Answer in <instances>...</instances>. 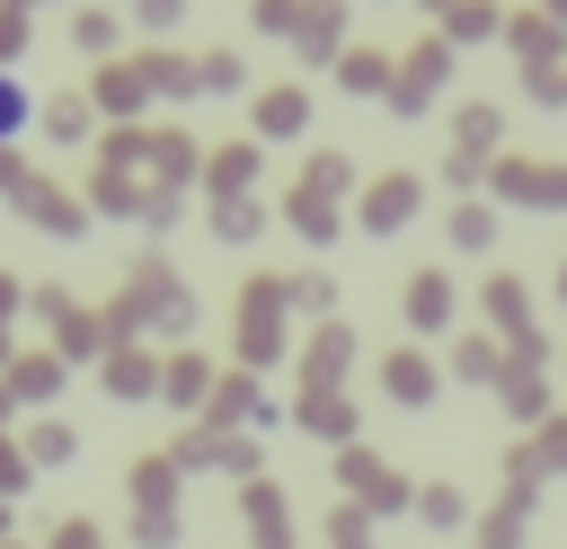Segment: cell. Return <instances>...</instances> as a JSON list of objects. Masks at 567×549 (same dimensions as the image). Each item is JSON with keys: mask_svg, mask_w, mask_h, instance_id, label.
<instances>
[{"mask_svg": "<svg viewBox=\"0 0 567 549\" xmlns=\"http://www.w3.org/2000/svg\"><path fill=\"white\" fill-rule=\"evenodd\" d=\"M18 124H27V89H18V80H0V142H9Z\"/></svg>", "mask_w": 567, "mask_h": 549, "instance_id": "6da1fadb", "label": "cell"}]
</instances>
